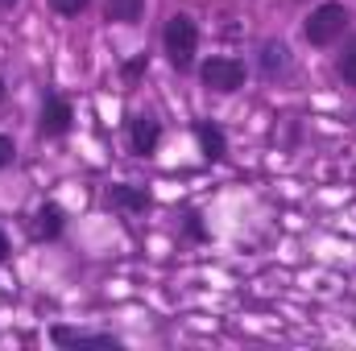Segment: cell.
<instances>
[{
  "instance_id": "1",
  "label": "cell",
  "mask_w": 356,
  "mask_h": 351,
  "mask_svg": "<svg viewBox=\"0 0 356 351\" xmlns=\"http://www.w3.org/2000/svg\"><path fill=\"white\" fill-rule=\"evenodd\" d=\"M162 50H166V58H170V67H175L178 75L195 71V58H199V25H195V17L175 12V17L166 21V29H162Z\"/></svg>"
},
{
  "instance_id": "2",
  "label": "cell",
  "mask_w": 356,
  "mask_h": 351,
  "mask_svg": "<svg viewBox=\"0 0 356 351\" xmlns=\"http://www.w3.org/2000/svg\"><path fill=\"white\" fill-rule=\"evenodd\" d=\"M348 25H353V12H348L340 0H323L319 8H311L302 33H307V42H311L315 50H327V46H336V42L348 33Z\"/></svg>"
},
{
  "instance_id": "3",
  "label": "cell",
  "mask_w": 356,
  "mask_h": 351,
  "mask_svg": "<svg viewBox=\"0 0 356 351\" xmlns=\"http://www.w3.org/2000/svg\"><path fill=\"white\" fill-rule=\"evenodd\" d=\"M199 79H203V87L216 91V95H232V91L245 87V79H249V67H245L241 58L216 54V58H207V62L199 67Z\"/></svg>"
},
{
  "instance_id": "4",
  "label": "cell",
  "mask_w": 356,
  "mask_h": 351,
  "mask_svg": "<svg viewBox=\"0 0 356 351\" xmlns=\"http://www.w3.org/2000/svg\"><path fill=\"white\" fill-rule=\"evenodd\" d=\"M75 124V108L63 91H46L42 99V116H38V132L42 137H67Z\"/></svg>"
},
{
  "instance_id": "5",
  "label": "cell",
  "mask_w": 356,
  "mask_h": 351,
  "mask_svg": "<svg viewBox=\"0 0 356 351\" xmlns=\"http://www.w3.org/2000/svg\"><path fill=\"white\" fill-rule=\"evenodd\" d=\"M158 145H162V120H158L154 112L129 116V149H133L137 157H154Z\"/></svg>"
},
{
  "instance_id": "6",
  "label": "cell",
  "mask_w": 356,
  "mask_h": 351,
  "mask_svg": "<svg viewBox=\"0 0 356 351\" xmlns=\"http://www.w3.org/2000/svg\"><path fill=\"white\" fill-rule=\"evenodd\" d=\"M50 343L54 348H120V339L112 331H83V327H67V323L50 327Z\"/></svg>"
},
{
  "instance_id": "7",
  "label": "cell",
  "mask_w": 356,
  "mask_h": 351,
  "mask_svg": "<svg viewBox=\"0 0 356 351\" xmlns=\"http://www.w3.org/2000/svg\"><path fill=\"white\" fill-rule=\"evenodd\" d=\"M104 203H108L112 211H124V215H145V211L154 207V194H149L145 186H133V182H112V186L104 190Z\"/></svg>"
},
{
  "instance_id": "8",
  "label": "cell",
  "mask_w": 356,
  "mask_h": 351,
  "mask_svg": "<svg viewBox=\"0 0 356 351\" xmlns=\"http://www.w3.org/2000/svg\"><path fill=\"white\" fill-rule=\"evenodd\" d=\"M261 75H266L269 83H277V79H286L290 71H294V58H290V46L282 42V37H269L261 42Z\"/></svg>"
},
{
  "instance_id": "9",
  "label": "cell",
  "mask_w": 356,
  "mask_h": 351,
  "mask_svg": "<svg viewBox=\"0 0 356 351\" xmlns=\"http://www.w3.org/2000/svg\"><path fill=\"white\" fill-rule=\"evenodd\" d=\"M63 228H67V211H63L58 203H42V207L33 211L29 236H33V240H58V236H63Z\"/></svg>"
},
{
  "instance_id": "10",
  "label": "cell",
  "mask_w": 356,
  "mask_h": 351,
  "mask_svg": "<svg viewBox=\"0 0 356 351\" xmlns=\"http://www.w3.org/2000/svg\"><path fill=\"white\" fill-rule=\"evenodd\" d=\"M195 137H199V149H203L207 162H224L228 157V137H224V128L216 120H199L195 124Z\"/></svg>"
},
{
  "instance_id": "11",
  "label": "cell",
  "mask_w": 356,
  "mask_h": 351,
  "mask_svg": "<svg viewBox=\"0 0 356 351\" xmlns=\"http://www.w3.org/2000/svg\"><path fill=\"white\" fill-rule=\"evenodd\" d=\"M104 17L112 25H137L145 17V0H108L104 4Z\"/></svg>"
},
{
  "instance_id": "12",
  "label": "cell",
  "mask_w": 356,
  "mask_h": 351,
  "mask_svg": "<svg viewBox=\"0 0 356 351\" xmlns=\"http://www.w3.org/2000/svg\"><path fill=\"white\" fill-rule=\"evenodd\" d=\"M336 75H340L348 87H356V37L344 42V50H340V58H336Z\"/></svg>"
},
{
  "instance_id": "13",
  "label": "cell",
  "mask_w": 356,
  "mask_h": 351,
  "mask_svg": "<svg viewBox=\"0 0 356 351\" xmlns=\"http://www.w3.org/2000/svg\"><path fill=\"white\" fill-rule=\"evenodd\" d=\"M91 0H50V8L58 12V17H79V12H88Z\"/></svg>"
},
{
  "instance_id": "14",
  "label": "cell",
  "mask_w": 356,
  "mask_h": 351,
  "mask_svg": "<svg viewBox=\"0 0 356 351\" xmlns=\"http://www.w3.org/2000/svg\"><path fill=\"white\" fill-rule=\"evenodd\" d=\"M13 162H17V141L0 132V174H4V170H8Z\"/></svg>"
},
{
  "instance_id": "15",
  "label": "cell",
  "mask_w": 356,
  "mask_h": 351,
  "mask_svg": "<svg viewBox=\"0 0 356 351\" xmlns=\"http://www.w3.org/2000/svg\"><path fill=\"white\" fill-rule=\"evenodd\" d=\"M186 232H191L195 240H203V223H199V215H195V211H186Z\"/></svg>"
},
{
  "instance_id": "16",
  "label": "cell",
  "mask_w": 356,
  "mask_h": 351,
  "mask_svg": "<svg viewBox=\"0 0 356 351\" xmlns=\"http://www.w3.org/2000/svg\"><path fill=\"white\" fill-rule=\"evenodd\" d=\"M8 252H13V248H8V236H4V228H0V264L8 261Z\"/></svg>"
},
{
  "instance_id": "17",
  "label": "cell",
  "mask_w": 356,
  "mask_h": 351,
  "mask_svg": "<svg viewBox=\"0 0 356 351\" xmlns=\"http://www.w3.org/2000/svg\"><path fill=\"white\" fill-rule=\"evenodd\" d=\"M13 4H17V0H0V8H4V12H8V8H13Z\"/></svg>"
},
{
  "instance_id": "18",
  "label": "cell",
  "mask_w": 356,
  "mask_h": 351,
  "mask_svg": "<svg viewBox=\"0 0 356 351\" xmlns=\"http://www.w3.org/2000/svg\"><path fill=\"white\" fill-rule=\"evenodd\" d=\"M4 95H8V87H4V79H0V103H4Z\"/></svg>"
}]
</instances>
